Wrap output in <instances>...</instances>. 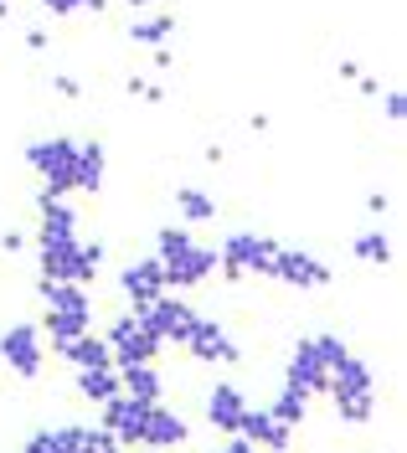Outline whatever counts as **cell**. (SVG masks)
Wrapping results in <instances>:
<instances>
[{"mask_svg":"<svg viewBox=\"0 0 407 453\" xmlns=\"http://www.w3.org/2000/svg\"><path fill=\"white\" fill-rule=\"evenodd\" d=\"M83 453H124L114 443V438H109V433H104V427H88V443H83Z\"/></svg>","mask_w":407,"mask_h":453,"instance_id":"obj_30","label":"cell"},{"mask_svg":"<svg viewBox=\"0 0 407 453\" xmlns=\"http://www.w3.org/2000/svg\"><path fill=\"white\" fill-rule=\"evenodd\" d=\"M356 257L361 263H392V242L381 232H366V237H356Z\"/></svg>","mask_w":407,"mask_h":453,"instance_id":"obj_27","label":"cell"},{"mask_svg":"<svg viewBox=\"0 0 407 453\" xmlns=\"http://www.w3.org/2000/svg\"><path fill=\"white\" fill-rule=\"evenodd\" d=\"M42 5H47V11H78V5H93V11H98V5H104V0H42Z\"/></svg>","mask_w":407,"mask_h":453,"instance_id":"obj_31","label":"cell"},{"mask_svg":"<svg viewBox=\"0 0 407 453\" xmlns=\"http://www.w3.org/2000/svg\"><path fill=\"white\" fill-rule=\"evenodd\" d=\"M217 453H263V449H253L248 438H237V433H233V438H227V443H222V449H217Z\"/></svg>","mask_w":407,"mask_h":453,"instance_id":"obj_32","label":"cell"},{"mask_svg":"<svg viewBox=\"0 0 407 453\" xmlns=\"http://www.w3.org/2000/svg\"><path fill=\"white\" fill-rule=\"evenodd\" d=\"M175 206H180L186 222H211V217H217V201L206 196V191H196V186H180V191H175Z\"/></svg>","mask_w":407,"mask_h":453,"instance_id":"obj_23","label":"cell"},{"mask_svg":"<svg viewBox=\"0 0 407 453\" xmlns=\"http://www.w3.org/2000/svg\"><path fill=\"white\" fill-rule=\"evenodd\" d=\"M242 407H248V396L237 392L233 381H217V387H211V396H206V423L217 427V433H227V438H233Z\"/></svg>","mask_w":407,"mask_h":453,"instance_id":"obj_17","label":"cell"},{"mask_svg":"<svg viewBox=\"0 0 407 453\" xmlns=\"http://www.w3.org/2000/svg\"><path fill=\"white\" fill-rule=\"evenodd\" d=\"M273 257H279V242H273V237H258V232H233V237L217 248V268H222L227 279H248V273L273 279Z\"/></svg>","mask_w":407,"mask_h":453,"instance_id":"obj_3","label":"cell"},{"mask_svg":"<svg viewBox=\"0 0 407 453\" xmlns=\"http://www.w3.org/2000/svg\"><path fill=\"white\" fill-rule=\"evenodd\" d=\"M330 402H335V412L346 418V423H372V412H377V376L366 361H356L346 356L341 366L330 371Z\"/></svg>","mask_w":407,"mask_h":453,"instance_id":"obj_2","label":"cell"},{"mask_svg":"<svg viewBox=\"0 0 407 453\" xmlns=\"http://www.w3.org/2000/svg\"><path fill=\"white\" fill-rule=\"evenodd\" d=\"M0 16H5V0H0Z\"/></svg>","mask_w":407,"mask_h":453,"instance_id":"obj_35","label":"cell"},{"mask_svg":"<svg viewBox=\"0 0 407 453\" xmlns=\"http://www.w3.org/2000/svg\"><path fill=\"white\" fill-rule=\"evenodd\" d=\"M119 392L140 396V402H160V396H165V376L155 371V361H134V366H119Z\"/></svg>","mask_w":407,"mask_h":453,"instance_id":"obj_18","label":"cell"},{"mask_svg":"<svg viewBox=\"0 0 407 453\" xmlns=\"http://www.w3.org/2000/svg\"><path fill=\"white\" fill-rule=\"evenodd\" d=\"M186 350L196 356V361H206V366H237V340L217 325V319H202L196 314V330H191V340H186Z\"/></svg>","mask_w":407,"mask_h":453,"instance_id":"obj_10","label":"cell"},{"mask_svg":"<svg viewBox=\"0 0 407 453\" xmlns=\"http://www.w3.org/2000/svg\"><path fill=\"white\" fill-rule=\"evenodd\" d=\"M171 31H175L171 16H150V21H134L129 36H134V42H160V36H171Z\"/></svg>","mask_w":407,"mask_h":453,"instance_id":"obj_28","label":"cell"},{"mask_svg":"<svg viewBox=\"0 0 407 453\" xmlns=\"http://www.w3.org/2000/svg\"><path fill=\"white\" fill-rule=\"evenodd\" d=\"M67 232H78L73 206H62V196H47L42 191V237H67Z\"/></svg>","mask_w":407,"mask_h":453,"instance_id":"obj_22","label":"cell"},{"mask_svg":"<svg viewBox=\"0 0 407 453\" xmlns=\"http://www.w3.org/2000/svg\"><path fill=\"white\" fill-rule=\"evenodd\" d=\"M191 438V427H186V418L180 412H171L165 402H150V418H145V438H140V449H180Z\"/></svg>","mask_w":407,"mask_h":453,"instance_id":"obj_14","label":"cell"},{"mask_svg":"<svg viewBox=\"0 0 407 453\" xmlns=\"http://www.w3.org/2000/svg\"><path fill=\"white\" fill-rule=\"evenodd\" d=\"M0 356H5V366L16 371L21 381H36L42 366H47V350H42V325H11L5 335H0Z\"/></svg>","mask_w":407,"mask_h":453,"instance_id":"obj_8","label":"cell"},{"mask_svg":"<svg viewBox=\"0 0 407 453\" xmlns=\"http://www.w3.org/2000/svg\"><path fill=\"white\" fill-rule=\"evenodd\" d=\"M273 279H284L289 288H325V283H330V268H325L320 257H310L304 248H279Z\"/></svg>","mask_w":407,"mask_h":453,"instance_id":"obj_11","label":"cell"},{"mask_svg":"<svg viewBox=\"0 0 407 453\" xmlns=\"http://www.w3.org/2000/svg\"><path fill=\"white\" fill-rule=\"evenodd\" d=\"M129 5H150V0H129Z\"/></svg>","mask_w":407,"mask_h":453,"instance_id":"obj_34","label":"cell"},{"mask_svg":"<svg viewBox=\"0 0 407 453\" xmlns=\"http://www.w3.org/2000/svg\"><path fill=\"white\" fill-rule=\"evenodd\" d=\"M78 392L88 396V402H109V396L119 392V366H88V371H78Z\"/></svg>","mask_w":407,"mask_h":453,"instance_id":"obj_21","label":"cell"},{"mask_svg":"<svg viewBox=\"0 0 407 453\" xmlns=\"http://www.w3.org/2000/svg\"><path fill=\"white\" fill-rule=\"evenodd\" d=\"M27 160L47 180V196H67L73 191V170H78V144L73 140H36L27 150Z\"/></svg>","mask_w":407,"mask_h":453,"instance_id":"obj_4","label":"cell"},{"mask_svg":"<svg viewBox=\"0 0 407 453\" xmlns=\"http://www.w3.org/2000/svg\"><path fill=\"white\" fill-rule=\"evenodd\" d=\"M150 453H155V449H150Z\"/></svg>","mask_w":407,"mask_h":453,"instance_id":"obj_36","label":"cell"},{"mask_svg":"<svg viewBox=\"0 0 407 453\" xmlns=\"http://www.w3.org/2000/svg\"><path fill=\"white\" fill-rule=\"evenodd\" d=\"M104 186V144L88 140L78 144V170H73V191H98Z\"/></svg>","mask_w":407,"mask_h":453,"instance_id":"obj_20","label":"cell"},{"mask_svg":"<svg viewBox=\"0 0 407 453\" xmlns=\"http://www.w3.org/2000/svg\"><path fill=\"white\" fill-rule=\"evenodd\" d=\"M315 345H320V356H325V366H330V371H335V366H341V361L350 356V350H346V340L335 335V330H325V335H315Z\"/></svg>","mask_w":407,"mask_h":453,"instance_id":"obj_29","label":"cell"},{"mask_svg":"<svg viewBox=\"0 0 407 453\" xmlns=\"http://www.w3.org/2000/svg\"><path fill=\"white\" fill-rule=\"evenodd\" d=\"M98 268H104V248L98 242H78V273H73V283H93Z\"/></svg>","mask_w":407,"mask_h":453,"instance_id":"obj_26","label":"cell"},{"mask_svg":"<svg viewBox=\"0 0 407 453\" xmlns=\"http://www.w3.org/2000/svg\"><path fill=\"white\" fill-rule=\"evenodd\" d=\"M140 319H145V330L160 345H186L191 340V330H196V310L186 304V299H175V294H160L155 304H145V310H134Z\"/></svg>","mask_w":407,"mask_h":453,"instance_id":"obj_5","label":"cell"},{"mask_svg":"<svg viewBox=\"0 0 407 453\" xmlns=\"http://www.w3.org/2000/svg\"><path fill=\"white\" fill-rule=\"evenodd\" d=\"M104 340H109V350H114V366H134V361H155V356H160V340L145 330L140 314H119L114 325L104 330Z\"/></svg>","mask_w":407,"mask_h":453,"instance_id":"obj_6","label":"cell"},{"mask_svg":"<svg viewBox=\"0 0 407 453\" xmlns=\"http://www.w3.org/2000/svg\"><path fill=\"white\" fill-rule=\"evenodd\" d=\"M268 412H273L284 427H299V423H304V412H310V396L294 392V387H284V392L273 396V407H268Z\"/></svg>","mask_w":407,"mask_h":453,"instance_id":"obj_24","label":"cell"},{"mask_svg":"<svg viewBox=\"0 0 407 453\" xmlns=\"http://www.w3.org/2000/svg\"><path fill=\"white\" fill-rule=\"evenodd\" d=\"M284 387H294V392H304V396H320L325 387H330V366H325V356H320V345H315V335L299 340V345L289 350Z\"/></svg>","mask_w":407,"mask_h":453,"instance_id":"obj_9","label":"cell"},{"mask_svg":"<svg viewBox=\"0 0 407 453\" xmlns=\"http://www.w3.org/2000/svg\"><path fill=\"white\" fill-rule=\"evenodd\" d=\"M73 273H78V232H67V237H42V279L73 283Z\"/></svg>","mask_w":407,"mask_h":453,"instance_id":"obj_15","label":"cell"},{"mask_svg":"<svg viewBox=\"0 0 407 453\" xmlns=\"http://www.w3.org/2000/svg\"><path fill=\"white\" fill-rule=\"evenodd\" d=\"M42 330L52 335V350H62V345H73L83 330H93V304H58V310H47V325Z\"/></svg>","mask_w":407,"mask_h":453,"instance_id":"obj_16","label":"cell"},{"mask_svg":"<svg viewBox=\"0 0 407 453\" xmlns=\"http://www.w3.org/2000/svg\"><path fill=\"white\" fill-rule=\"evenodd\" d=\"M119 288H124V299H129L134 310H145V304H155V299L165 294V273H160L155 257H140V263H129V268L119 273Z\"/></svg>","mask_w":407,"mask_h":453,"instance_id":"obj_13","label":"cell"},{"mask_svg":"<svg viewBox=\"0 0 407 453\" xmlns=\"http://www.w3.org/2000/svg\"><path fill=\"white\" fill-rule=\"evenodd\" d=\"M145 418H150V402H140V396H129V392H114L104 402V433L114 438L119 449H140Z\"/></svg>","mask_w":407,"mask_h":453,"instance_id":"obj_7","label":"cell"},{"mask_svg":"<svg viewBox=\"0 0 407 453\" xmlns=\"http://www.w3.org/2000/svg\"><path fill=\"white\" fill-rule=\"evenodd\" d=\"M58 356L67 361V366H78V371H88V366H114V350H109V340L93 335V330H83L73 345H62Z\"/></svg>","mask_w":407,"mask_h":453,"instance_id":"obj_19","label":"cell"},{"mask_svg":"<svg viewBox=\"0 0 407 453\" xmlns=\"http://www.w3.org/2000/svg\"><path fill=\"white\" fill-rule=\"evenodd\" d=\"M0 248H5V253H21L27 242H21V232H5V237H0Z\"/></svg>","mask_w":407,"mask_h":453,"instance_id":"obj_33","label":"cell"},{"mask_svg":"<svg viewBox=\"0 0 407 453\" xmlns=\"http://www.w3.org/2000/svg\"><path fill=\"white\" fill-rule=\"evenodd\" d=\"M42 304H47V310H58V304H93V299H88L83 283H52V279H42Z\"/></svg>","mask_w":407,"mask_h":453,"instance_id":"obj_25","label":"cell"},{"mask_svg":"<svg viewBox=\"0 0 407 453\" xmlns=\"http://www.w3.org/2000/svg\"><path fill=\"white\" fill-rule=\"evenodd\" d=\"M155 263H160V273H165V288H191V283H202L206 273H217V248H202L191 232H180V226H160V237H155Z\"/></svg>","mask_w":407,"mask_h":453,"instance_id":"obj_1","label":"cell"},{"mask_svg":"<svg viewBox=\"0 0 407 453\" xmlns=\"http://www.w3.org/2000/svg\"><path fill=\"white\" fill-rule=\"evenodd\" d=\"M289 433H294V427H284L268 407H242V418H237V438H248L253 449L284 453V449H289Z\"/></svg>","mask_w":407,"mask_h":453,"instance_id":"obj_12","label":"cell"}]
</instances>
